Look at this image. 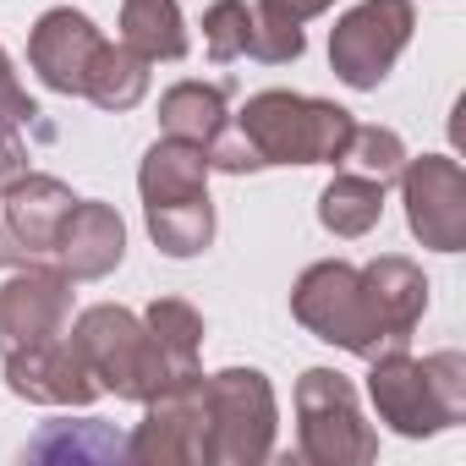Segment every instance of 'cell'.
I'll use <instances>...</instances> for the list:
<instances>
[{
  "label": "cell",
  "mask_w": 466,
  "mask_h": 466,
  "mask_svg": "<svg viewBox=\"0 0 466 466\" xmlns=\"http://www.w3.org/2000/svg\"><path fill=\"white\" fill-rule=\"evenodd\" d=\"M351 110L286 88H264L237 116V132L253 143L258 165H340L351 143Z\"/></svg>",
  "instance_id": "obj_1"
},
{
  "label": "cell",
  "mask_w": 466,
  "mask_h": 466,
  "mask_svg": "<svg viewBox=\"0 0 466 466\" xmlns=\"http://www.w3.org/2000/svg\"><path fill=\"white\" fill-rule=\"evenodd\" d=\"M72 340H77L83 362L94 368L99 390H110V395H121V400H148V395H159L165 379H170V362H165V351L154 346L148 324H143L137 313H127V308H110V302H105V308H88V313L77 319Z\"/></svg>",
  "instance_id": "obj_2"
},
{
  "label": "cell",
  "mask_w": 466,
  "mask_h": 466,
  "mask_svg": "<svg viewBox=\"0 0 466 466\" xmlns=\"http://www.w3.org/2000/svg\"><path fill=\"white\" fill-rule=\"evenodd\" d=\"M291 313H297L319 340H329V346H340V351H351V357H362V362L395 351L390 335H384V324H379V313H373V302H368V291H362V269H351V264H340V258L313 264V269L297 280Z\"/></svg>",
  "instance_id": "obj_3"
},
{
  "label": "cell",
  "mask_w": 466,
  "mask_h": 466,
  "mask_svg": "<svg viewBox=\"0 0 466 466\" xmlns=\"http://www.w3.org/2000/svg\"><path fill=\"white\" fill-rule=\"evenodd\" d=\"M148 417L127 439V461L137 466H208L214 461V422H208V379L198 368L170 373L159 395L143 400Z\"/></svg>",
  "instance_id": "obj_4"
},
{
  "label": "cell",
  "mask_w": 466,
  "mask_h": 466,
  "mask_svg": "<svg viewBox=\"0 0 466 466\" xmlns=\"http://www.w3.org/2000/svg\"><path fill=\"white\" fill-rule=\"evenodd\" d=\"M297 422H302V455L313 466H362V461L379 455V439L357 411V390L335 368H308L302 373Z\"/></svg>",
  "instance_id": "obj_5"
},
{
  "label": "cell",
  "mask_w": 466,
  "mask_h": 466,
  "mask_svg": "<svg viewBox=\"0 0 466 466\" xmlns=\"http://www.w3.org/2000/svg\"><path fill=\"white\" fill-rule=\"evenodd\" d=\"M411 28H417L411 0H362V6H351L329 34L335 77L357 94L379 88L390 77V66L400 61V50L411 45Z\"/></svg>",
  "instance_id": "obj_6"
},
{
  "label": "cell",
  "mask_w": 466,
  "mask_h": 466,
  "mask_svg": "<svg viewBox=\"0 0 466 466\" xmlns=\"http://www.w3.org/2000/svg\"><path fill=\"white\" fill-rule=\"evenodd\" d=\"M208 422H214V461L253 466L275 455V390L258 368H225L208 379Z\"/></svg>",
  "instance_id": "obj_7"
},
{
  "label": "cell",
  "mask_w": 466,
  "mask_h": 466,
  "mask_svg": "<svg viewBox=\"0 0 466 466\" xmlns=\"http://www.w3.org/2000/svg\"><path fill=\"white\" fill-rule=\"evenodd\" d=\"M72 187L56 176H23L0 192V269H50L61 219L72 214Z\"/></svg>",
  "instance_id": "obj_8"
},
{
  "label": "cell",
  "mask_w": 466,
  "mask_h": 466,
  "mask_svg": "<svg viewBox=\"0 0 466 466\" xmlns=\"http://www.w3.org/2000/svg\"><path fill=\"white\" fill-rule=\"evenodd\" d=\"M400 192H406V225L422 248H433V253L466 248V176L455 159H444V154L406 159Z\"/></svg>",
  "instance_id": "obj_9"
},
{
  "label": "cell",
  "mask_w": 466,
  "mask_h": 466,
  "mask_svg": "<svg viewBox=\"0 0 466 466\" xmlns=\"http://www.w3.org/2000/svg\"><path fill=\"white\" fill-rule=\"evenodd\" d=\"M72 324V275L66 269H17L0 286V357L66 335Z\"/></svg>",
  "instance_id": "obj_10"
},
{
  "label": "cell",
  "mask_w": 466,
  "mask_h": 466,
  "mask_svg": "<svg viewBox=\"0 0 466 466\" xmlns=\"http://www.w3.org/2000/svg\"><path fill=\"white\" fill-rule=\"evenodd\" d=\"M6 384H12V395L39 400V406H94L105 395L72 335L6 351Z\"/></svg>",
  "instance_id": "obj_11"
},
{
  "label": "cell",
  "mask_w": 466,
  "mask_h": 466,
  "mask_svg": "<svg viewBox=\"0 0 466 466\" xmlns=\"http://www.w3.org/2000/svg\"><path fill=\"white\" fill-rule=\"evenodd\" d=\"M368 395H373L379 417H384L395 433H406V439H428V433L455 428V411L439 400L428 368H422L417 357H406V351H384V357H373Z\"/></svg>",
  "instance_id": "obj_12"
},
{
  "label": "cell",
  "mask_w": 466,
  "mask_h": 466,
  "mask_svg": "<svg viewBox=\"0 0 466 466\" xmlns=\"http://www.w3.org/2000/svg\"><path fill=\"white\" fill-rule=\"evenodd\" d=\"M99 45H105V39H99V28H94L83 12L56 6V12H45V17L34 23V34H28V61H34V72L45 77V88H56V94H83Z\"/></svg>",
  "instance_id": "obj_13"
},
{
  "label": "cell",
  "mask_w": 466,
  "mask_h": 466,
  "mask_svg": "<svg viewBox=\"0 0 466 466\" xmlns=\"http://www.w3.org/2000/svg\"><path fill=\"white\" fill-rule=\"evenodd\" d=\"M127 253V225L110 203H72V214L61 219L56 237V269H66L72 280H105Z\"/></svg>",
  "instance_id": "obj_14"
},
{
  "label": "cell",
  "mask_w": 466,
  "mask_h": 466,
  "mask_svg": "<svg viewBox=\"0 0 466 466\" xmlns=\"http://www.w3.org/2000/svg\"><path fill=\"white\" fill-rule=\"evenodd\" d=\"M362 291H368V302H373V313H379L390 346L406 351V346H411V329H417V319H422V308H428V280H422V269H417L411 258H400V253H384V258H373V264L362 269Z\"/></svg>",
  "instance_id": "obj_15"
},
{
  "label": "cell",
  "mask_w": 466,
  "mask_h": 466,
  "mask_svg": "<svg viewBox=\"0 0 466 466\" xmlns=\"http://www.w3.org/2000/svg\"><path fill=\"white\" fill-rule=\"evenodd\" d=\"M137 187H143V208L208 198V154L192 148V143H181V137H165V143H154L143 154Z\"/></svg>",
  "instance_id": "obj_16"
},
{
  "label": "cell",
  "mask_w": 466,
  "mask_h": 466,
  "mask_svg": "<svg viewBox=\"0 0 466 466\" xmlns=\"http://www.w3.org/2000/svg\"><path fill=\"white\" fill-rule=\"evenodd\" d=\"M121 45L137 50L148 66L154 61H181L187 56V23L176 0H121Z\"/></svg>",
  "instance_id": "obj_17"
},
{
  "label": "cell",
  "mask_w": 466,
  "mask_h": 466,
  "mask_svg": "<svg viewBox=\"0 0 466 466\" xmlns=\"http://www.w3.org/2000/svg\"><path fill=\"white\" fill-rule=\"evenodd\" d=\"M225 88L219 83H176L165 99H159V127L165 137H181L192 148H208L219 132H225Z\"/></svg>",
  "instance_id": "obj_18"
},
{
  "label": "cell",
  "mask_w": 466,
  "mask_h": 466,
  "mask_svg": "<svg viewBox=\"0 0 466 466\" xmlns=\"http://www.w3.org/2000/svg\"><path fill=\"white\" fill-rule=\"evenodd\" d=\"M143 94H148V61L137 56V50H127V45H99V56H94V66H88V83H83V99H94L99 110H132V105H143Z\"/></svg>",
  "instance_id": "obj_19"
},
{
  "label": "cell",
  "mask_w": 466,
  "mask_h": 466,
  "mask_svg": "<svg viewBox=\"0 0 466 466\" xmlns=\"http://www.w3.org/2000/svg\"><path fill=\"white\" fill-rule=\"evenodd\" d=\"M379 214H384V187L357 176V170H340L319 198V219H324V230H335V237H368L379 225Z\"/></svg>",
  "instance_id": "obj_20"
},
{
  "label": "cell",
  "mask_w": 466,
  "mask_h": 466,
  "mask_svg": "<svg viewBox=\"0 0 466 466\" xmlns=\"http://www.w3.org/2000/svg\"><path fill=\"white\" fill-rule=\"evenodd\" d=\"M148 214V237L159 253L170 258H192L214 242V203L208 198H192V203H159V208H143Z\"/></svg>",
  "instance_id": "obj_21"
},
{
  "label": "cell",
  "mask_w": 466,
  "mask_h": 466,
  "mask_svg": "<svg viewBox=\"0 0 466 466\" xmlns=\"http://www.w3.org/2000/svg\"><path fill=\"white\" fill-rule=\"evenodd\" d=\"M28 461H127V439L105 422H50L28 444Z\"/></svg>",
  "instance_id": "obj_22"
},
{
  "label": "cell",
  "mask_w": 466,
  "mask_h": 466,
  "mask_svg": "<svg viewBox=\"0 0 466 466\" xmlns=\"http://www.w3.org/2000/svg\"><path fill=\"white\" fill-rule=\"evenodd\" d=\"M143 324H148L154 346L165 351L170 373H187V368H198V351H203V319H198V313H192L181 297H159V302L143 313Z\"/></svg>",
  "instance_id": "obj_23"
},
{
  "label": "cell",
  "mask_w": 466,
  "mask_h": 466,
  "mask_svg": "<svg viewBox=\"0 0 466 466\" xmlns=\"http://www.w3.org/2000/svg\"><path fill=\"white\" fill-rule=\"evenodd\" d=\"M340 170H357L379 187H390L400 170H406V143L390 132V127H351V143L340 154Z\"/></svg>",
  "instance_id": "obj_24"
},
{
  "label": "cell",
  "mask_w": 466,
  "mask_h": 466,
  "mask_svg": "<svg viewBox=\"0 0 466 466\" xmlns=\"http://www.w3.org/2000/svg\"><path fill=\"white\" fill-rule=\"evenodd\" d=\"M203 45L214 61H237L253 50V6L248 0H214L203 12Z\"/></svg>",
  "instance_id": "obj_25"
},
{
  "label": "cell",
  "mask_w": 466,
  "mask_h": 466,
  "mask_svg": "<svg viewBox=\"0 0 466 466\" xmlns=\"http://www.w3.org/2000/svg\"><path fill=\"white\" fill-rule=\"evenodd\" d=\"M422 368H428L439 400H444V406L455 411V422H461V417H466V357H461V351H433V357H422Z\"/></svg>",
  "instance_id": "obj_26"
},
{
  "label": "cell",
  "mask_w": 466,
  "mask_h": 466,
  "mask_svg": "<svg viewBox=\"0 0 466 466\" xmlns=\"http://www.w3.org/2000/svg\"><path fill=\"white\" fill-rule=\"evenodd\" d=\"M0 121H17V127H39V105L17 88V77H12V61H6V50H0Z\"/></svg>",
  "instance_id": "obj_27"
},
{
  "label": "cell",
  "mask_w": 466,
  "mask_h": 466,
  "mask_svg": "<svg viewBox=\"0 0 466 466\" xmlns=\"http://www.w3.org/2000/svg\"><path fill=\"white\" fill-rule=\"evenodd\" d=\"M335 6V0H258V17L264 23H280V28H302V23H313V17H324Z\"/></svg>",
  "instance_id": "obj_28"
},
{
  "label": "cell",
  "mask_w": 466,
  "mask_h": 466,
  "mask_svg": "<svg viewBox=\"0 0 466 466\" xmlns=\"http://www.w3.org/2000/svg\"><path fill=\"white\" fill-rule=\"evenodd\" d=\"M28 176V148H23V127L17 121H0V192L17 187Z\"/></svg>",
  "instance_id": "obj_29"
}]
</instances>
